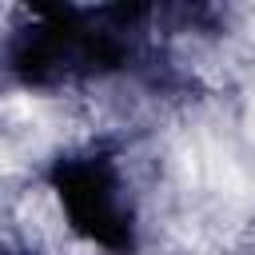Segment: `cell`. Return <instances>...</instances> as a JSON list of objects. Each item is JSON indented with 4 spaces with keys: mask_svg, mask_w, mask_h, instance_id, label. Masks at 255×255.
Masks as SVG:
<instances>
[{
    "mask_svg": "<svg viewBox=\"0 0 255 255\" xmlns=\"http://www.w3.org/2000/svg\"><path fill=\"white\" fill-rule=\"evenodd\" d=\"M139 16L143 8H40L12 44V68L28 84H60L112 72L128 60V32Z\"/></svg>",
    "mask_w": 255,
    "mask_h": 255,
    "instance_id": "6da1fadb",
    "label": "cell"
},
{
    "mask_svg": "<svg viewBox=\"0 0 255 255\" xmlns=\"http://www.w3.org/2000/svg\"><path fill=\"white\" fill-rule=\"evenodd\" d=\"M52 183H56L68 223L80 235H88L92 243H100L116 255L131 251V207L124 199L112 159H104V155L60 159L52 171Z\"/></svg>",
    "mask_w": 255,
    "mask_h": 255,
    "instance_id": "7a4b0ae2",
    "label": "cell"
}]
</instances>
